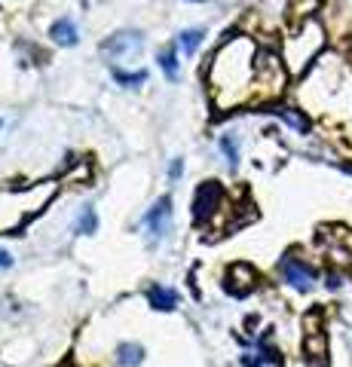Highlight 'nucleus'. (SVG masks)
Segmentation results:
<instances>
[{
  "mask_svg": "<svg viewBox=\"0 0 352 367\" xmlns=\"http://www.w3.org/2000/svg\"><path fill=\"white\" fill-rule=\"evenodd\" d=\"M254 77V43L248 37H236L227 40L221 49L211 55V98L218 107H233L239 101H245L248 86Z\"/></svg>",
  "mask_w": 352,
  "mask_h": 367,
  "instance_id": "obj_1",
  "label": "nucleus"
},
{
  "mask_svg": "<svg viewBox=\"0 0 352 367\" xmlns=\"http://www.w3.org/2000/svg\"><path fill=\"white\" fill-rule=\"evenodd\" d=\"M141 229L151 242H160V239L172 229V199L163 196L153 202V208H147V215L141 217Z\"/></svg>",
  "mask_w": 352,
  "mask_h": 367,
  "instance_id": "obj_3",
  "label": "nucleus"
},
{
  "mask_svg": "<svg viewBox=\"0 0 352 367\" xmlns=\"http://www.w3.org/2000/svg\"><path fill=\"white\" fill-rule=\"evenodd\" d=\"M141 49H144V40H141V34H135V31L114 34V37H107L105 40V46H101V52H105L107 59H114V61L135 59Z\"/></svg>",
  "mask_w": 352,
  "mask_h": 367,
  "instance_id": "obj_5",
  "label": "nucleus"
},
{
  "mask_svg": "<svg viewBox=\"0 0 352 367\" xmlns=\"http://www.w3.org/2000/svg\"><path fill=\"white\" fill-rule=\"evenodd\" d=\"M322 28L316 22H307L303 25L300 34H294L288 43H285V64H288V71H303L307 64L312 61V55H316L322 49Z\"/></svg>",
  "mask_w": 352,
  "mask_h": 367,
  "instance_id": "obj_2",
  "label": "nucleus"
},
{
  "mask_svg": "<svg viewBox=\"0 0 352 367\" xmlns=\"http://www.w3.org/2000/svg\"><path fill=\"white\" fill-rule=\"evenodd\" d=\"M202 37H206V31L202 28H193V31H181L178 34V46H181V52L184 55H193L202 46Z\"/></svg>",
  "mask_w": 352,
  "mask_h": 367,
  "instance_id": "obj_10",
  "label": "nucleus"
},
{
  "mask_svg": "<svg viewBox=\"0 0 352 367\" xmlns=\"http://www.w3.org/2000/svg\"><path fill=\"white\" fill-rule=\"evenodd\" d=\"M181 172H184V160H172V165H169V178H172V181H178V178H181Z\"/></svg>",
  "mask_w": 352,
  "mask_h": 367,
  "instance_id": "obj_16",
  "label": "nucleus"
},
{
  "mask_svg": "<svg viewBox=\"0 0 352 367\" xmlns=\"http://www.w3.org/2000/svg\"><path fill=\"white\" fill-rule=\"evenodd\" d=\"M282 119H285L288 126L298 128V132H307V123H303V119H300L298 114H291V110H282Z\"/></svg>",
  "mask_w": 352,
  "mask_h": 367,
  "instance_id": "obj_15",
  "label": "nucleus"
},
{
  "mask_svg": "<svg viewBox=\"0 0 352 367\" xmlns=\"http://www.w3.org/2000/svg\"><path fill=\"white\" fill-rule=\"evenodd\" d=\"M160 68L165 71V77H169V80H178V73H181V68H178V52H175V49H163V52H160Z\"/></svg>",
  "mask_w": 352,
  "mask_h": 367,
  "instance_id": "obj_11",
  "label": "nucleus"
},
{
  "mask_svg": "<svg viewBox=\"0 0 352 367\" xmlns=\"http://www.w3.org/2000/svg\"><path fill=\"white\" fill-rule=\"evenodd\" d=\"M193 4H199V0H193Z\"/></svg>",
  "mask_w": 352,
  "mask_h": 367,
  "instance_id": "obj_18",
  "label": "nucleus"
},
{
  "mask_svg": "<svg viewBox=\"0 0 352 367\" xmlns=\"http://www.w3.org/2000/svg\"><path fill=\"white\" fill-rule=\"evenodd\" d=\"M114 80L119 83V86H126V89H138V86H141V83L147 80V73H144V71L126 73V71H119V68H114Z\"/></svg>",
  "mask_w": 352,
  "mask_h": 367,
  "instance_id": "obj_12",
  "label": "nucleus"
},
{
  "mask_svg": "<svg viewBox=\"0 0 352 367\" xmlns=\"http://www.w3.org/2000/svg\"><path fill=\"white\" fill-rule=\"evenodd\" d=\"M279 272L285 284H291L294 291H312V284H316V270L310 263H303L300 257H282Z\"/></svg>",
  "mask_w": 352,
  "mask_h": 367,
  "instance_id": "obj_4",
  "label": "nucleus"
},
{
  "mask_svg": "<svg viewBox=\"0 0 352 367\" xmlns=\"http://www.w3.org/2000/svg\"><path fill=\"white\" fill-rule=\"evenodd\" d=\"M221 150H224V156H227V162H230V169H236L239 165V150H236V141L230 135H221Z\"/></svg>",
  "mask_w": 352,
  "mask_h": 367,
  "instance_id": "obj_14",
  "label": "nucleus"
},
{
  "mask_svg": "<svg viewBox=\"0 0 352 367\" xmlns=\"http://www.w3.org/2000/svg\"><path fill=\"white\" fill-rule=\"evenodd\" d=\"M13 266V257H9V251H0V270H9Z\"/></svg>",
  "mask_w": 352,
  "mask_h": 367,
  "instance_id": "obj_17",
  "label": "nucleus"
},
{
  "mask_svg": "<svg viewBox=\"0 0 352 367\" xmlns=\"http://www.w3.org/2000/svg\"><path fill=\"white\" fill-rule=\"evenodd\" d=\"M95 227H98L95 211H92V208H83V215H80V220H77V233L92 236V233H95Z\"/></svg>",
  "mask_w": 352,
  "mask_h": 367,
  "instance_id": "obj_13",
  "label": "nucleus"
},
{
  "mask_svg": "<svg viewBox=\"0 0 352 367\" xmlns=\"http://www.w3.org/2000/svg\"><path fill=\"white\" fill-rule=\"evenodd\" d=\"M147 300H151V306L160 309V312H169V309L178 306V294H175L172 288H163V284H153V288L147 291Z\"/></svg>",
  "mask_w": 352,
  "mask_h": 367,
  "instance_id": "obj_7",
  "label": "nucleus"
},
{
  "mask_svg": "<svg viewBox=\"0 0 352 367\" xmlns=\"http://www.w3.org/2000/svg\"><path fill=\"white\" fill-rule=\"evenodd\" d=\"M49 37L59 46H74L80 40V34H77V25L71 22V18H59V22H55L52 28H49Z\"/></svg>",
  "mask_w": 352,
  "mask_h": 367,
  "instance_id": "obj_8",
  "label": "nucleus"
},
{
  "mask_svg": "<svg viewBox=\"0 0 352 367\" xmlns=\"http://www.w3.org/2000/svg\"><path fill=\"white\" fill-rule=\"evenodd\" d=\"M0 126H4V123H0Z\"/></svg>",
  "mask_w": 352,
  "mask_h": 367,
  "instance_id": "obj_19",
  "label": "nucleus"
},
{
  "mask_svg": "<svg viewBox=\"0 0 352 367\" xmlns=\"http://www.w3.org/2000/svg\"><path fill=\"white\" fill-rule=\"evenodd\" d=\"M218 196H221L218 184H202L199 193H196V202H193V208H196V220H206L211 211H215Z\"/></svg>",
  "mask_w": 352,
  "mask_h": 367,
  "instance_id": "obj_6",
  "label": "nucleus"
},
{
  "mask_svg": "<svg viewBox=\"0 0 352 367\" xmlns=\"http://www.w3.org/2000/svg\"><path fill=\"white\" fill-rule=\"evenodd\" d=\"M141 361H144V349L138 346V343H119L117 346V364L135 367V364H141Z\"/></svg>",
  "mask_w": 352,
  "mask_h": 367,
  "instance_id": "obj_9",
  "label": "nucleus"
}]
</instances>
